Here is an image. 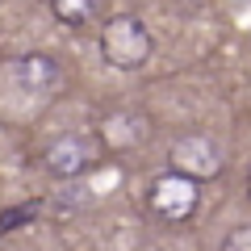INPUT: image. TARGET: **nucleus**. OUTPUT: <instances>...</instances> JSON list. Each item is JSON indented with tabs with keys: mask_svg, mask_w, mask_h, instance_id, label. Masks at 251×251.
I'll return each mask as SVG.
<instances>
[{
	"mask_svg": "<svg viewBox=\"0 0 251 251\" xmlns=\"http://www.w3.org/2000/svg\"><path fill=\"white\" fill-rule=\"evenodd\" d=\"M151 50H155L151 29L138 17H109L100 25V54H105V63L117 67V72H138L151 59Z\"/></svg>",
	"mask_w": 251,
	"mask_h": 251,
	"instance_id": "obj_1",
	"label": "nucleus"
},
{
	"mask_svg": "<svg viewBox=\"0 0 251 251\" xmlns=\"http://www.w3.org/2000/svg\"><path fill=\"white\" fill-rule=\"evenodd\" d=\"M201 180L193 176H180V172H163V176H155L151 184H147V209H151L159 222L176 226V222H188V218L197 214V193Z\"/></svg>",
	"mask_w": 251,
	"mask_h": 251,
	"instance_id": "obj_2",
	"label": "nucleus"
},
{
	"mask_svg": "<svg viewBox=\"0 0 251 251\" xmlns=\"http://www.w3.org/2000/svg\"><path fill=\"white\" fill-rule=\"evenodd\" d=\"M172 172H180V176H193V180H214L218 172H222V151H218L214 138L205 134H188L180 138L176 147H172Z\"/></svg>",
	"mask_w": 251,
	"mask_h": 251,
	"instance_id": "obj_3",
	"label": "nucleus"
},
{
	"mask_svg": "<svg viewBox=\"0 0 251 251\" xmlns=\"http://www.w3.org/2000/svg\"><path fill=\"white\" fill-rule=\"evenodd\" d=\"M42 168H46V176H54V180L84 176V172L92 168V143H88V138H80V134L54 138V143L46 147V155H42Z\"/></svg>",
	"mask_w": 251,
	"mask_h": 251,
	"instance_id": "obj_4",
	"label": "nucleus"
},
{
	"mask_svg": "<svg viewBox=\"0 0 251 251\" xmlns=\"http://www.w3.org/2000/svg\"><path fill=\"white\" fill-rule=\"evenodd\" d=\"M9 80L17 84L25 97H46V92L59 88L63 72H59V59H54V54H21L9 67Z\"/></svg>",
	"mask_w": 251,
	"mask_h": 251,
	"instance_id": "obj_5",
	"label": "nucleus"
},
{
	"mask_svg": "<svg viewBox=\"0 0 251 251\" xmlns=\"http://www.w3.org/2000/svg\"><path fill=\"white\" fill-rule=\"evenodd\" d=\"M147 134V126L138 113H109L105 122H100V138H105L109 151H130V147H138Z\"/></svg>",
	"mask_w": 251,
	"mask_h": 251,
	"instance_id": "obj_6",
	"label": "nucleus"
},
{
	"mask_svg": "<svg viewBox=\"0 0 251 251\" xmlns=\"http://www.w3.org/2000/svg\"><path fill=\"white\" fill-rule=\"evenodd\" d=\"M50 13L63 25H88L97 17V0H50Z\"/></svg>",
	"mask_w": 251,
	"mask_h": 251,
	"instance_id": "obj_7",
	"label": "nucleus"
},
{
	"mask_svg": "<svg viewBox=\"0 0 251 251\" xmlns=\"http://www.w3.org/2000/svg\"><path fill=\"white\" fill-rule=\"evenodd\" d=\"M218 251H251V226H234V230L222 239Z\"/></svg>",
	"mask_w": 251,
	"mask_h": 251,
	"instance_id": "obj_8",
	"label": "nucleus"
},
{
	"mask_svg": "<svg viewBox=\"0 0 251 251\" xmlns=\"http://www.w3.org/2000/svg\"><path fill=\"white\" fill-rule=\"evenodd\" d=\"M247 193H251V176H247Z\"/></svg>",
	"mask_w": 251,
	"mask_h": 251,
	"instance_id": "obj_9",
	"label": "nucleus"
}]
</instances>
